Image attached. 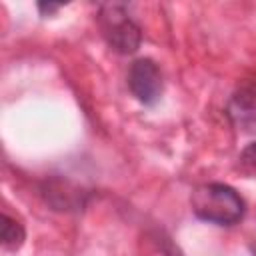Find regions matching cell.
<instances>
[{"label":"cell","mask_w":256,"mask_h":256,"mask_svg":"<svg viewBox=\"0 0 256 256\" xmlns=\"http://www.w3.org/2000/svg\"><path fill=\"white\" fill-rule=\"evenodd\" d=\"M190 204L192 212L200 220L220 226H232L240 222L246 210L242 196L232 186L222 182L198 186L190 196Z\"/></svg>","instance_id":"6da1fadb"},{"label":"cell","mask_w":256,"mask_h":256,"mask_svg":"<svg viewBox=\"0 0 256 256\" xmlns=\"http://www.w3.org/2000/svg\"><path fill=\"white\" fill-rule=\"evenodd\" d=\"M100 28L112 50L118 54H134L142 42L140 26L126 14L122 4H104L100 10Z\"/></svg>","instance_id":"7a4b0ae2"},{"label":"cell","mask_w":256,"mask_h":256,"mask_svg":"<svg viewBox=\"0 0 256 256\" xmlns=\"http://www.w3.org/2000/svg\"><path fill=\"white\" fill-rule=\"evenodd\" d=\"M162 74L154 60L138 58L130 64L128 70V88L134 98L146 106H152L162 96Z\"/></svg>","instance_id":"3957f363"},{"label":"cell","mask_w":256,"mask_h":256,"mask_svg":"<svg viewBox=\"0 0 256 256\" xmlns=\"http://www.w3.org/2000/svg\"><path fill=\"white\" fill-rule=\"evenodd\" d=\"M232 124L244 132H256V78L246 80L228 100L226 108Z\"/></svg>","instance_id":"277c9868"},{"label":"cell","mask_w":256,"mask_h":256,"mask_svg":"<svg viewBox=\"0 0 256 256\" xmlns=\"http://www.w3.org/2000/svg\"><path fill=\"white\" fill-rule=\"evenodd\" d=\"M2 246L6 248V250H18L22 244H24V238H26V230H24V226L18 222V220H14V218H10L8 214H2Z\"/></svg>","instance_id":"5b68a950"},{"label":"cell","mask_w":256,"mask_h":256,"mask_svg":"<svg viewBox=\"0 0 256 256\" xmlns=\"http://www.w3.org/2000/svg\"><path fill=\"white\" fill-rule=\"evenodd\" d=\"M240 162H242L248 170L256 172V142L248 144V146L242 150V154H240Z\"/></svg>","instance_id":"8992f818"},{"label":"cell","mask_w":256,"mask_h":256,"mask_svg":"<svg viewBox=\"0 0 256 256\" xmlns=\"http://www.w3.org/2000/svg\"><path fill=\"white\" fill-rule=\"evenodd\" d=\"M64 4L62 2H38V10L46 16V14H52V12H56V10H60Z\"/></svg>","instance_id":"52a82bcc"},{"label":"cell","mask_w":256,"mask_h":256,"mask_svg":"<svg viewBox=\"0 0 256 256\" xmlns=\"http://www.w3.org/2000/svg\"><path fill=\"white\" fill-rule=\"evenodd\" d=\"M164 256H182V254H180V250H178V248H174V246L170 244V246L164 250Z\"/></svg>","instance_id":"ba28073f"},{"label":"cell","mask_w":256,"mask_h":256,"mask_svg":"<svg viewBox=\"0 0 256 256\" xmlns=\"http://www.w3.org/2000/svg\"><path fill=\"white\" fill-rule=\"evenodd\" d=\"M252 252H254V256H256V244H254V246H252Z\"/></svg>","instance_id":"9c48e42d"}]
</instances>
